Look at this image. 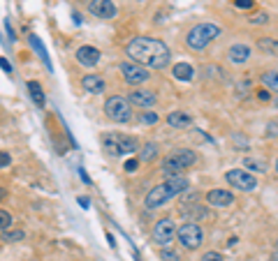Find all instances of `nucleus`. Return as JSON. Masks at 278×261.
I'll use <instances>...</instances> for the list:
<instances>
[{
  "mask_svg": "<svg viewBox=\"0 0 278 261\" xmlns=\"http://www.w3.org/2000/svg\"><path fill=\"white\" fill-rule=\"evenodd\" d=\"M128 55L132 58V63L142 67H151V70H162V67L169 65V49L162 40L156 37H135V40L128 42Z\"/></svg>",
  "mask_w": 278,
  "mask_h": 261,
  "instance_id": "obj_1",
  "label": "nucleus"
},
{
  "mask_svg": "<svg viewBox=\"0 0 278 261\" xmlns=\"http://www.w3.org/2000/svg\"><path fill=\"white\" fill-rule=\"evenodd\" d=\"M218 35H220V25L213 23V21H204V23L192 25L190 31H188L186 44H188V49H192V51H204Z\"/></svg>",
  "mask_w": 278,
  "mask_h": 261,
  "instance_id": "obj_2",
  "label": "nucleus"
},
{
  "mask_svg": "<svg viewBox=\"0 0 278 261\" xmlns=\"http://www.w3.org/2000/svg\"><path fill=\"white\" fill-rule=\"evenodd\" d=\"M102 148H105L109 155L121 157V155H130V153L139 151V141H137L135 136H128V134L107 132V134H102Z\"/></svg>",
  "mask_w": 278,
  "mask_h": 261,
  "instance_id": "obj_3",
  "label": "nucleus"
},
{
  "mask_svg": "<svg viewBox=\"0 0 278 261\" xmlns=\"http://www.w3.org/2000/svg\"><path fill=\"white\" fill-rule=\"evenodd\" d=\"M105 113L109 115L114 123H128L132 118V104L128 97H121V95H114L107 100L105 104Z\"/></svg>",
  "mask_w": 278,
  "mask_h": 261,
  "instance_id": "obj_4",
  "label": "nucleus"
},
{
  "mask_svg": "<svg viewBox=\"0 0 278 261\" xmlns=\"http://www.w3.org/2000/svg\"><path fill=\"white\" fill-rule=\"evenodd\" d=\"M176 238L186 250H197V247L204 243V231L197 222H186V224L179 226Z\"/></svg>",
  "mask_w": 278,
  "mask_h": 261,
  "instance_id": "obj_5",
  "label": "nucleus"
},
{
  "mask_svg": "<svg viewBox=\"0 0 278 261\" xmlns=\"http://www.w3.org/2000/svg\"><path fill=\"white\" fill-rule=\"evenodd\" d=\"M225 181H228L232 187L241 190V192H253L255 187H258V178H255L250 171H246V169L228 171V173H225Z\"/></svg>",
  "mask_w": 278,
  "mask_h": 261,
  "instance_id": "obj_6",
  "label": "nucleus"
},
{
  "mask_svg": "<svg viewBox=\"0 0 278 261\" xmlns=\"http://www.w3.org/2000/svg\"><path fill=\"white\" fill-rule=\"evenodd\" d=\"M176 196V192L172 190V187L167 185V183H158L156 187H151L146 194V199H144V204H146L148 211H153V208H160L165 206L169 199H174Z\"/></svg>",
  "mask_w": 278,
  "mask_h": 261,
  "instance_id": "obj_7",
  "label": "nucleus"
},
{
  "mask_svg": "<svg viewBox=\"0 0 278 261\" xmlns=\"http://www.w3.org/2000/svg\"><path fill=\"white\" fill-rule=\"evenodd\" d=\"M121 74L130 85H142L151 79V72H148L146 67L137 65V63H130V61L121 63Z\"/></svg>",
  "mask_w": 278,
  "mask_h": 261,
  "instance_id": "obj_8",
  "label": "nucleus"
},
{
  "mask_svg": "<svg viewBox=\"0 0 278 261\" xmlns=\"http://www.w3.org/2000/svg\"><path fill=\"white\" fill-rule=\"evenodd\" d=\"M174 236H176V226H174V222L169 217H162V220L156 222V226H153V241L158 245H162V247L169 245L174 241Z\"/></svg>",
  "mask_w": 278,
  "mask_h": 261,
  "instance_id": "obj_9",
  "label": "nucleus"
},
{
  "mask_svg": "<svg viewBox=\"0 0 278 261\" xmlns=\"http://www.w3.org/2000/svg\"><path fill=\"white\" fill-rule=\"evenodd\" d=\"M88 12L97 19H114L116 16V5H114V0H91L88 3Z\"/></svg>",
  "mask_w": 278,
  "mask_h": 261,
  "instance_id": "obj_10",
  "label": "nucleus"
},
{
  "mask_svg": "<svg viewBox=\"0 0 278 261\" xmlns=\"http://www.w3.org/2000/svg\"><path fill=\"white\" fill-rule=\"evenodd\" d=\"M207 204L216 208H228L234 204V194L230 190H211L207 192Z\"/></svg>",
  "mask_w": 278,
  "mask_h": 261,
  "instance_id": "obj_11",
  "label": "nucleus"
},
{
  "mask_svg": "<svg viewBox=\"0 0 278 261\" xmlns=\"http://www.w3.org/2000/svg\"><path fill=\"white\" fill-rule=\"evenodd\" d=\"M128 100H130L132 106H153L158 102V95L153 91H144V88H137V91H132L130 95H128Z\"/></svg>",
  "mask_w": 278,
  "mask_h": 261,
  "instance_id": "obj_12",
  "label": "nucleus"
},
{
  "mask_svg": "<svg viewBox=\"0 0 278 261\" xmlns=\"http://www.w3.org/2000/svg\"><path fill=\"white\" fill-rule=\"evenodd\" d=\"M100 58H102V53L95 49V46H79V49H77V61H79L81 65H86V67L97 65Z\"/></svg>",
  "mask_w": 278,
  "mask_h": 261,
  "instance_id": "obj_13",
  "label": "nucleus"
},
{
  "mask_svg": "<svg viewBox=\"0 0 278 261\" xmlns=\"http://www.w3.org/2000/svg\"><path fill=\"white\" fill-rule=\"evenodd\" d=\"M248 58H250V49L246 44H232L228 49V61L234 65H243Z\"/></svg>",
  "mask_w": 278,
  "mask_h": 261,
  "instance_id": "obj_14",
  "label": "nucleus"
},
{
  "mask_svg": "<svg viewBox=\"0 0 278 261\" xmlns=\"http://www.w3.org/2000/svg\"><path fill=\"white\" fill-rule=\"evenodd\" d=\"M81 85H84V91L91 93V95H100V93H105V79H102L100 74H88V76H84Z\"/></svg>",
  "mask_w": 278,
  "mask_h": 261,
  "instance_id": "obj_15",
  "label": "nucleus"
},
{
  "mask_svg": "<svg viewBox=\"0 0 278 261\" xmlns=\"http://www.w3.org/2000/svg\"><path fill=\"white\" fill-rule=\"evenodd\" d=\"M167 123L176 130H183V127H190L192 125V115L186 113V111H172V113L167 115Z\"/></svg>",
  "mask_w": 278,
  "mask_h": 261,
  "instance_id": "obj_16",
  "label": "nucleus"
},
{
  "mask_svg": "<svg viewBox=\"0 0 278 261\" xmlns=\"http://www.w3.org/2000/svg\"><path fill=\"white\" fill-rule=\"evenodd\" d=\"M172 157L183 166V169H188V166H192L195 162H197V155H195V151H190V148H179V151L172 153Z\"/></svg>",
  "mask_w": 278,
  "mask_h": 261,
  "instance_id": "obj_17",
  "label": "nucleus"
},
{
  "mask_svg": "<svg viewBox=\"0 0 278 261\" xmlns=\"http://www.w3.org/2000/svg\"><path fill=\"white\" fill-rule=\"evenodd\" d=\"M181 215H186L188 222H197V220H202V217H207V208L197 206V204H195V206H192V204H183Z\"/></svg>",
  "mask_w": 278,
  "mask_h": 261,
  "instance_id": "obj_18",
  "label": "nucleus"
},
{
  "mask_svg": "<svg viewBox=\"0 0 278 261\" xmlns=\"http://www.w3.org/2000/svg\"><path fill=\"white\" fill-rule=\"evenodd\" d=\"M160 171H162V173H165L167 178H169V176H179V173H181V171H183V166L179 164V162L174 160L172 155H167L165 160H162V164H160Z\"/></svg>",
  "mask_w": 278,
  "mask_h": 261,
  "instance_id": "obj_19",
  "label": "nucleus"
},
{
  "mask_svg": "<svg viewBox=\"0 0 278 261\" xmlns=\"http://www.w3.org/2000/svg\"><path fill=\"white\" fill-rule=\"evenodd\" d=\"M172 76L179 81H190L192 76H195V70H192L188 63H176V65L172 67Z\"/></svg>",
  "mask_w": 278,
  "mask_h": 261,
  "instance_id": "obj_20",
  "label": "nucleus"
},
{
  "mask_svg": "<svg viewBox=\"0 0 278 261\" xmlns=\"http://www.w3.org/2000/svg\"><path fill=\"white\" fill-rule=\"evenodd\" d=\"M158 151H160V148H158L156 141H146V143L142 146V151H139V160L142 162H153L158 157Z\"/></svg>",
  "mask_w": 278,
  "mask_h": 261,
  "instance_id": "obj_21",
  "label": "nucleus"
},
{
  "mask_svg": "<svg viewBox=\"0 0 278 261\" xmlns=\"http://www.w3.org/2000/svg\"><path fill=\"white\" fill-rule=\"evenodd\" d=\"M28 93H31L33 102L37 106H44V91H42V85L37 81H28Z\"/></svg>",
  "mask_w": 278,
  "mask_h": 261,
  "instance_id": "obj_22",
  "label": "nucleus"
},
{
  "mask_svg": "<svg viewBox=\"0 0 278 261\" xmlns=\"http://www.w3.org/2000/svg\"><path fill=\"white\" fill-rule=\"evenodd\" d=\"M260 49H262L264 53H271L278 58V40H273V37H262V40H260Z\"/></svg>",
  "mask_w": 278,
  "mask_h": 261,
  "instance_id": "obj_23",
  "label": "nucleus"
},
{
  "mask_svg": "<svg viewBox=\"0 0 278 261\" xmlns=\"http://www.w3.org/2000/svg\"><path fill=\"white\" fill-rule=\"evenodd\" d=\"M262 83L267 85L269 91H276V93H278V70H273V72H267V74H262Z\"/></svg>",
  "mask_w": 278,
  "mask_h": 261,
  "instance_id": "obj_24",
  "label": "nucleus"
},
{
  "mask_svg": "<svg viewBox=\"0 0 278 261\" xmlns=\"http://www.w3.org/2000/svg\"><path fill=\"white\" fill-rule=\"evenodd\" d=\"M243 166H248V169L258 171V173H262V171H267V169H269V166H267V162H262V160H255V157H246V160H243Z\"/></svg>",
  "mask_w": 278,
  "mask_h": 261,
  "instance_id": "obj_25",
  "label": "nucleus"
},
{
  "mask_svg": "<svg viewBox=\"0 0 278 261\" xmlns=\"http://www.w3.org/2000/svg\"><path fill=\"white\" fill-rule=\"evenodd\" d=\"M23 238H26V234L23 231H19V229L16 231H10V229L3 231V241L5 243H19V241H23Z\"/></svg>",
  "mask_w": 278,
  "mask_h": 261,
  "instance_id": "obj_26",
  "label": "nucleus"
},
{
  "mask_svg": "<svg viewBox=\"0 0 278 261\" xmlns=\"http://www.w3.org/2000/svg\"><path fill=\"white\" fill-rule=\"evenodd\" d=\"M160 118H158V113H153V111H146V113H139V123L142 125H153V123H158Z\"/></svg>",
  "mask_w": 278,
  "mask_h": 261,
  "instance_id": "obj_27",
  "label": "nucleus"
},
{
  "mask_svg": "<svg viewBox=\"0 0 278 261\" xmlns=\"http://www.w3.org/2000/svg\"><path fill=\"white\" fill-rule=\"evenodd\" d=\"M12 226V215L7 211H0V231H7Z\"/></svg>",
  "mask_w": 278,
  "mask_h": 261,
  "instance_id": "obj_28",
  "label": "nucleus"
},
{
  "mask_svg": "<svg viewBox=\"0 0 278 261\" xmlns=\"http://www.w3.org/2000/svg\"><path fill=\"white\" fill-rule=\"evenodd\" d=\"M269 21V14L267 12H260V14H253L250 19H248V23H253V25H262Z\"/></svg>",
  "mask_w": 278,
  "mask_h": 261,
  "instance_id": "obj_29",
  "label": "nucleus"
},
{
  "mask_svg": "<svg viewBox=\"0 0 278 261\" xmlns=\"http://www.w3.org/2000/svg\"><path fill=\"white\" fill-rule=\"evenodd\" d=\"M199 261H225V259H222V254H220V252H216V250H209V252H204V254H202V259H199Z\"/></svg>",
  "mask_w": 278,
  "mask_h": 261,
  "instance_id": "obj_30",
  "label": "nucleus"
},
{
  "mask_svg": "<svg viewBox=\"0 0 278 261\" xmlns=\"http://www.w3.org/2000/svg\"><path fill=\"white\" fill-rule=\"evenodd\" d=\"M160 259L162 261H181V256H179V252H174V250H162Z\"/></svg>",
  "mask_w": 278,
  "mask_h": 261,
  "instance_id": "obj_31",
  "label": "nucleus"
},
{
  "mask_svg": "<svg viewBox=\"0 0 278 261\" xmlns=\"http://www.w3.org/2000/svg\"><path fill=\"white\" fill-rule=\"evenodd\" d=\"M232 5L239 7V10H253V7H255V0H232Z\"/></svg>",
  "mask_w": 278,
  "mask_h": 261,
  "instance_id": "obj_32",
  "label": "nucleus"
},
{
  "mask_svg": "<svg viewBox=\"0 0 278 261\" xmlns=\"http://www.w3.org/2000/svg\"><path fill=\"white\" fill-rule=\"evenodd\" d=\"M10 162H12L10 153H5V151H0V169H5V166H10Z\"/></svg>",
  "mask_w": 278,
  "mask_h": 261,
  "instance_id": "obj_33",
  "label": "nucleus"
},
{
  "mask_svg": "<svg viewBox=\"0 0 278 261\" xmlns=\"http://www.w3.org/2000/svg\"><path fill=\"white\" fill-rule=\"evenodd\" d=\"M267 136H278V121H271L267 125Z\"/></svg>",
  "mask_w": 278,
  "mask_h": 261,
  "instance_id": "obj_34",
  "label": "nucleus"
},
{
  "mask_svg": "<svg viewBox=\"0 0 278 261\" xmlns=\"http://www.w3.org/2000/svg\"><path fill=\"white\" fill-rule=\"evenodd\" d=\"M31 44H33V46H35V49H37V51H40V53H42V58H44V61H46V51H44V49H42L40 40H37V37H35V35H31Z\"/></svg>",
  "mask_w": 278,
  "mask_h": 261,
  "instance_id": "obj_35",
  "label": "nucleus"
},
{
  "mask_svg": "<svg viewBox=\"0 0 278 261\" xmlns=\"http://www.w3.org/2000/svg\"><path fill=\"white\" fill-rule=\"evenodd\" d=\"M137 166H139V160H128L123 169H125L128 173H132V171H137Z\"/></svg>",
  "mask_w": 278,
  "mask_h": 261,
  "instance_id": "obj_36",
  "label": "nucleus"
},
{
  "mask_svg": "<svg viewBox=\"0 0 278 261\" xmlns=\"http://www.w3.org/2000/svg\"><path fill=\"white\" fill-rule=\"evenodd\" d=\"M0 67H3V70H5L7 74H12V65H10V63H7V61H5V58H0Z\"/></svg>",
  "mask_w": 278,
  "mask_h": 261,
  "instance_id": "obj_37",
  "label": "nucleus"
},
{
  "mask_svg": "<svg viewBox=\"0 0 278 261\" xmlns=\"http://www.w3.org/2000/svg\"><path fill=\"white\" fill-rule=\"evenodd\" d=\"M258 100L260 102H269V93L267 91H258Z\"/></svg>",
  "mask_w": 278,
  "mask_h": 261,
  "instance_id": "obj_38",
  "label": "nucleus"
},
{
  "mask_svg": "<svg viewBox=\"0 0 278 261\" xmlns=\"http://www.w3.org/2000/svg\"><path fill=\"white\" fill-rule=\"evenodd\" d=\"M79 206H84V208H88V199H84V196H79Z\"/></svg>",
  "mask_w": 278,
  "mask_h": 261,
  "instance_id": "obj_39",
  "label": "nucleus"
},
{
  "mask_svg": "<svg viewBox=\"0 0 278 261\" xmlns=\"http://www.w3.org/2000/svg\"><path fill=\"white\" fill-rule=\"evenodd\" d=\"M5 196H7V192H5V190H3V187H0V201L5 199Z\"/></svg>",
  "mask_w": 278,
  "mask_h": 261,
  "instance_id": "obj_40",
  "label": "nucleus"
},
{
  "mask_svg": "<svg viewBox=\"0 0 278 261\" xmlns=\"http://www.w3.org/2000/svg\"><path fill=\"white\" fill-rule=\"evenodd\" d=\"M273 106H276V109H278V97H276V100H273Z\"/></svg>",
  "mask_w": 278,
  "mask_h": 261,
  "instance_id": "obj_41",
  "label": "nucleus"
},
{
  "mask_svg": "<svg viewBox=\"0 0 278 261\" xmlns=\"http://www.w3.org/2000/svg\"><path fill=\"white\" fill-rule=\"evenodd\" d=\"M276 171H278V160H276Z\"/></svg>",
  "mask_w": 278,
  "mask_h": 261,
  "instance_id": "obj_42",
  "label": "nucleus"
}]
</instances>
